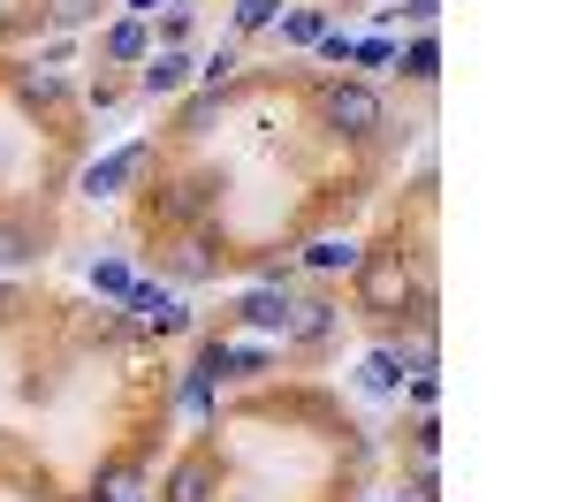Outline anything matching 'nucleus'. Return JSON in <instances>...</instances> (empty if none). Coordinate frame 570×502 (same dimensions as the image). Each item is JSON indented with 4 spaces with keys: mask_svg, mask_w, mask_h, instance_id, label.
Returning a JSON list of instances; mask_svg holds the SVG:
<instances>
[{
    "mask_svg": "<svg viewBox=\"0 0 570 502\" xmlns=\"http://www.w3.org/2000/svg\"><path fill=\"white\" fill-rule=\"evenodd\" d=\"M411 297H419V267H411L403 252L357 259V305H365V313H403Z\"/></svg>",
    "mask_w": 570,
    "mask_h": 502,
    "instance_id": "1",
    "label": "nucleus"
},
{
    "mask_svg": "<svg viewBox=\"0 0 570 502\" xmlns=\"http://www.w3.org/2000/svg\"><path fill=\"white\" fill-rule=\"evenodd\" d=\"M327 130H343V137H373L381 130V91L373 85H327Z\"/></svg>",
    "mask_w": 570,
    "mask_h": 502,
    "instance_id": "2",
    "label": "nucleus"
},
{
    "mask_svg": "<svg viewBox=\"0 0 570 502\" xmlns=\"http://www.w3.org/2000/svg\"><path fill=\"white\" fill-rule=\"evenodd\" d=\"M130 327H137V335H183V327H190V305H183L176 289L130 282Z\"/></svg>",
    "mask_w": 570,
    "mask_h": 502,
    "instance_id": "3",
    "label": "nucleus"
},
{
    "mask_svg": "<svg viewBox=\"0 0 570 502\" xmlns=\"http://www.w3.org/2000/svg\"><path fill=\"white\" fill-rule=\"evenodd\" d=\"M190 85V53L183 46H168V53H145V91L160 99V91H183Z\"/></svg>",
    "mask_w": 570,
    "mask_h": 502,
    "instance_id": "4",
    "label": "nucleus"
},
{
    "mask_svg": "<svg viewBox=\"0 0 570 502\" xmlns=\"http://www.w3.org/2000/svg\"><path fill=\"white\" fill-rule=\"evenodd\" d=\"M168 502H214V464L206 456H183L168 472Z\"/></svg>",
    "mask_w": 570,
    "mask_h": 502,
    "instance_id": "5",
    "label": "nucleus"
},
{
    "mask_svg": "<svg viewBox=\"0 0 570 502\" xmlns=\"http://www.w3.org/2000/svg\"><path fill=\"white\" fill-rule=\"evenodd\" d=\"M137 168H145V145H130V152H115V160H99L85 176V198H115V183H130Z\"/></svg>",
    "mask_w": 570,
    "mask_h": 502,
    "instance_id": "6",
    "label": "nucleus"
},
{
    "mask_svg": "<svg viewBox=\"0 0 570 502\" xmlns=\"http://www.w3.org/2000/svg\"><path fill=\"white\" fill-rule=\"evenodd\" d=\"M244 319H252V327H289V297H282V289H252V297H244Z\"/></svg>",
    "mask_w": 570,
    "mask_h": 502,
    "instance_id": "7",
    "label": "nucleus"
},
{
    "mask_svg": "<svg viewBox=\"0 0 570 502\" xmlns=\"http://www.w3.org/2000/svg\"><path fill=\"white\" fill-rule=\"evenodd\" d=\"M145 53H153V39H145V23H115V31H107V61H145Z\"/></svg>",
    "mask_w": 570,
    "mask_h": 502,
    "instance_id": "8",
    "label": "nucleus"
},
{
    "mask_svg": "<svg viewBox=\"0 0 570 502\" xmlns=\"http://www.w3.org/2000/svg\"><path fill=\"white\" fill-rule=\"evenodd\" d=\"M357 381H365V388H373V396H389L395 381H403V358H395V351H373V358L357 365Z\"/></svg>",
    "mask_w": 570,
    "mask_h": 502,
    "instance_id": "9",
    "label": "nucleus"
},
{
    "mask_svg": "<svg viewBox=\"0 0 570 502\" xmlns=\"http://www.w3.org/2000/svg\"><path fill=\"white\" fill-rule=\"evenodd\" d=\"M335 327V305H289V335H305V343H320Z\"/></svg>",
    "mask_w": 570,
    "mask_h": 502,
    "instance_id": "10",
    "label": "nucleus"
},
{
    "mask_svg": "<svg viewBox=\"0 0 570 502\" xmlns=\"http://www.w3.org/2000/svg\"><path fill=\"white\" fill-rule=\"evenodd\" d=\"M16 91H23L31 107H53V99H61V77H53V69H23V77H16Z\"/></svg>",
    "mask_w": 570,
    "mask_h": 502,
    "instance_id": "11",
    "label": "nucleus"
},
{
    "mask_svg": "<svg viewBox=\"0 0 570 502\" xmlns=\"http://www.w3.org/2000/svg\"><path fill=\"white\" fill-rule=\"evenodd\" d=\"M305 259H312V267H357V244H343V236H320Z\"/></svg>",
    "mask_w": 570,
    "mask_h": 502,
    "instance_id": "12",
    "label": "nucleus"
},
{
    "mask_svg": "<svg viewBox=\"0 0 570 502\" xmlns=\"http://www.w3.org/2000/svg\"><path fill=\"white\" fill-rule=\"evenodd\" d=\"M434 69H441V46H434V39H419L411 53H403V77H419V85H434Z\"/></svg>",
    "mask_w": 570,
    "mask_h": 502,
    "instance_id": "13",
    "label": "nucleus"
},
{
    "mask_svg": "<svg viewBox=\"0 0 570 502\" xmlns=\"http://www.w3.org/2000/svg\"><path fill=\"white\" fill-rule=\"evenodd\" d=\"M282 16V0H236V31H266Z\"/></svg>",
    "mask_w": 570,
    "mask_h": 502,
    "instance_id": "14",
    "label": "nucleus"
},
{
    "mask_svg": "<svg viewBox=\"0 0 570 502\" xmlns=\"http://www.w3.org/2000/svg\"><path fill=\"white\" fill-rule=\"evenodd\" d=\"M160 206H168V214H176V222H190V214H198V206H206V183H176V190H168V198H160Z\"/></svg>",
    "mask_w": 570,
    "mask_h": 502,
    "instance_id": "15",
    "label": "nucleus"
},
{
    "mask_svg": "<svg viewBox=\"0 0 570 502\" xmlns=\"http://www.w3.org/2000/svg\"><path fill=\"white\" fill-rule=\"evenodd\" d=\"M46 16L69 31V23H85V16H99V0H46Z\"/></svg>",
    "mask_w": 570,
    "mask_h": 502,
    "instance_id": "16",
    "label": "nucleus"
},
{
    "mask_svg": "<svg viewBox=\"0 0 570 502\" xmlns=\"http://www.w3.org/2000/svg\"><path fill=\"white\" fill-rule=\"evenodd\" d=\"M91 282H99V289H115V297H130V267H122V259H99Z\"/></svg>",
    "mask_w": 570,
    "mask_h": 502,
    "instance_id": "17",
    "label": "nucleus"
},
{
    "mask_svg": "<svg viewBox=\"0 0 570 502\" xmlns=\"http://www.w3.org/2000/svg\"><path fill=\"white\" fill-rule=\"evenodd\" d=\"M16 259H31V228H0V267H16Z\"/></svg>",
    "mask_w": 570,
    "mask_h": 502,
    "instance_id": "18",
    "label": "nucleus"
},
{
    "mask_svg": "<svg viewBox=\"0 0 570 502\" xmlns=\"http://www.w3.org/2000/svg\"><path fill=\"white\" fill-rule=\"evenodd\" d=\"M130 488H137V472H130V464H115L107 488H99V502H130Z\"/></svg>",
    "mask_w": 570,
    "mask_h": 502,
    "instance_id": "19",
    "label": "nucleus"
},
{
    "mask_svg": "<svg viewBox=\"0 0 570 502\" xmlns=\"http://www.w3.org/2000/svg\"><path fill=\"white\" fill-rule=\"evenodd\" d=\"M282 31H289V39H297V46H312V39H320V31H327V23H320V16H312V8H297V16H289V23H282Z\"/></svg>",
    "mask_w": 570,
    "mask_h": 502,
    "instance_id": "20",
    "label": "nucleus"
},
{
    "mask_svg": "<svg viewBox=\"0 0 570 502\" xmlns=\"http://www.w3.org/2000/svg\"><path fill=\"white\" fill-rule=\"evenodd\" d=\"M198 77H206V85H228V77H236V53H228V46H220V53H214V61H206V69H198Z\"/></svg>",
    "mask_w": 570,
    "mask_h": 502,
    "instance_id": "21",
    "label": "nucleus"
},
{
    "mask_svg": "<svg viewBox=\"0 0 570 502\" xmlns=\"http://www.w3.org/2000/svg\"><path fill=\"white\" fill-rule=\"evenodd\" d=\"M214 107H220V91H206V99H190V115H183V130H206V122H214Z\"/></svg>",
    "mask_w": 570,
    "mask_h": 502,
    "instance_id": "22",
    "label": "nucleus"
},
{
    "mask_svg": "<svg viewBox=\"0 0 570 502\" xmlns=\"http://www.w3.org/2000/svg\"><path fill=\"white\" fill-rule=\"evenodd\" d=\"M183 274L198 282V274H214V259H206V244H183Z\"/></svg>",
    "mask_w": 570,
    "mask_h": 502,
    "instance_id": "23",
    "label": "nucleus"
},
{
    "mask_svg": "<svg viewBox=\"0 0 570 502\" xmlns=\"http://www.w3.org/2000/svg\"><path fill=\"white\" fill-rule=\"evenodd\" d=\"M130 8H137V16H160V8H168V0H130Z\"/></svg>",
    "mask_w": 570,
    "mask_h": 502,
    "instance_id": "24",
    "label": "nucleus"
}]
</instances>
